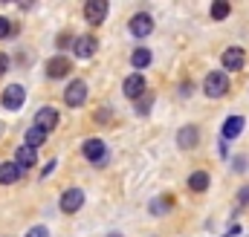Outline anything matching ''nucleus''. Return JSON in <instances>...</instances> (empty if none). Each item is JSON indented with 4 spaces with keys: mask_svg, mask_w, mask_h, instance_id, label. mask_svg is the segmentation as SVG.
<instances>
[{
    "mask_svg": "<svg viewBox=\"0 0 249 237\" xmlns=\"http://www.w3.org/2000/svg\"><path fill=\"white\" fill-rule=\"evenodd\" d=\"M203 93H206L209 99H223V96L229 93V75H226L223 69L209 72L206 81H203Z\"/></svg>",
    "mask_w": 249,
    "mask_h": 237,
    "instance_id": "1",
    "label": "nucleus"
},
{
    "mask_svg": "<svg viewBox=\"0 0 249 237\" xmlns=\"http://www.w3.org/2000/svg\"><path fill=\"white\" fill-rule=\"evenodd\" d=\"M107 12H110L107 0H87V3H84V20H87L90 26H102L105 17H107Z\"/></svg>",
    "mask_w": 249,
    "mask_h": 237,
    "instance_id": "2",
    "label": "nucleus"
},
{
    "mask_svg": "<svg viewBox=\"0 0 249 237\" xmlns=\"http://www.w3.org/2000/svg\"><path fill=\"white\" fill-rule=\"evenodd\" d=\"M87 102V84L81 81V78H75L67 90H64V104L67 107H81Z\"/></svg>",
    "mask_w": 249,
    "mask_h": 237,
    "instance_id": "3",
    "label": "nucleus"
},
{
    "mask_svg": "<svg viewBox=\"0 0 249 237\" xmlns=\"http://www.w3.org/2000/svg\"><path fill=\"white\" fill-rule=\"evenodd\" d=\"M23 102H26V90H23L20 84H9V87L3 90L0 104H3L6 110H20V107H23Z\"/></svg>",
    "mask_w": 249,
    "mask_h": 237,
    "instance_id": "4",
    "label": "nucleus"
},
{
    "mask_svg": "<svg viewBox=\"0 0 249 237\" xmlns=\"http://www.w3.org/2000/svg\"><path fill=\"white\" fill-rule=\"evenodd\" d=\"M127 29H130V35H136V38H148V35L154 32V17H151L148 12H139V15L130 17Z\"/></svg>",
    "mask_w": 249,
    "mask_h": 237,
    "instance_id": "5",
    "label": "nucleus"
},
{
    "mask_svg": "<svg viewBox=\"0 0 249 237\" xmlns=\"http://www.w3.org/2000/svg\"><path fill=\"white\" fill-rule=\"evenodd\" d=\"M81 151H84V156H87L93 165H105V159H107V148H105L102 139H87Z\"/></svg>",
    "mask_w": 249,
    "mask_h": 237,
    "instance_id": "6",
    "label": "nucleus"
},
{
    "mask_svg": "<svg viewBox=\"0 0 249 237\" xmlns=\"http://www.w3.org/2000/svg\"><path fill=\"white\" fill-rule=\"evenodd\" d=\"M223 69H229V72H238V69H244V64H247V52L241 50V47H229V50H223Z\"/></svg>",
    "mask_w": 249,
    "mask_h": 237,
    "instance_id": "7",
    "label": "nucleus"
},
{
    "mask_svg": "<svg viewBox=\"0 0 249 237\" xmlns=\"http://www.w3.org/2000/svg\"><path fill=\"white\" fill-rule=\"evenodd\" d=\"M81 205H84V191L81 188H70V191L61 194V211L64 214H75Z\"/></svg>",
    "mask_w": 249,
    "mask_h": 237,
    "instance_id": "8",
    "label": "nucleus"
},
{
    "mask_svg": "<svg viewBox=\"0 0 249 237\" xmlns=\"http://www.w3.org/2000/svg\"><path fill=\"white\" fill-rule=\"evenodd\" d=\"M58 116H61V113H58L55 107H41L38 116H35V127L44 130V133H50V130L58 127Z\"/></svg>",
    "mask_w": 249,
    "mask_h": 237,
    "instance_id": "9",
    "label": "nucleus"
},
{
    "mask_svg": "<svg viewBox=\"0 0 249 237\" xmlns=\"http://www.w3.org/2000/svg\"><path fill=\"white\" fill-rule=\"evenodd\" d=\"M96 47H99V41H96L93 35H78V38L72 41V52H75L78 58H90V55L96 52Z\"/></svg>",
    "mask_w": 249,
    "mask_h": 237,
    "instance_id": "10",
    "label": "nucleus"
},
{
    "mask_svg": "<svg viewBox=\"0 0 249 237\" xmlns=\"http://www.w3.org/2000/svg\"><path fill=\"white\" fill-rule=\"evenodd\" d=\"M122 90H124V96L127 99H139L142 93H145V78H142V72H133V75H127L124 78V84H122Z\"/></svg>",
    "mask_w": 249,
    "mask_h": 237,
    "instance_id": "11",
    "label": "nucleus"
},
{
    "mask_svg": "<svg viewBox=\"0 0 249 237\" xmlns=\"http://www.w3.org/2000/svg\"><path fill=\"white\" fill-rule=\"evenodd\" d=\"M244 116H229L226 121H223V130H220V136L226 139V142H232V139H238L241 136V130H244Z\"/></svg>",
    "mask_w": 249,
    "mask_h": 237,
    "instance_id": "12",
    "label": "nucleus"
},
{
    "mask_svg": "<svg viewBox=\"0 0 249 237\" xmlns=\"http://www.w3.org/2000/svg\"><path fill=\"white\" fill-rule=\"evenodd\" d=\"M70 69H72V64H70V58H53L47 61V75L50 78H64V75H70Z\"/></svg>",
    "mask_w": 249,
    "mask_h": 237,
    "instance_id": "13",
    "label": "nucleus"
},
{
    "mask_svg": "<svg viewBox=\"0 0 249 237\" xmlns=\"http://www.w3.org/2000/svg\"><path fill=\"white\" fill-rule=\"evenodd\" d=\"M197 142H200V130L197 127H180V133H177V145L183 148V151H188V148H197Z\"/></svg>",
    "mask_w": 249,
    "mask_h": 237,
    "instance_id": "14",
    "label": "nucleus"
},
{
    "mask_svg": "<svg viewBox=\"0 0 249 237\" xmlns=\"http://www.w3.org/2000/svg\"><path fill=\"white\" fill-rule=\"evenodd\" d=\"M35 162H38V153L32 151V148H18V153H15V165L23 171V168H35Z\"/></svg>",
    "mask_w": 249,
    "mask_h": 237,
    "instance_id": "15",
    "label": "nucleus"
},
{
    "mask_svg": "<svg viewBox=\"0 0 249 237\" xmlns=\"http://www.w3.org/2000/svg\"><path fill=\"white\" fill-rule=\"evenodd\" d=\"M18 177H20V168L15 162H3L0 165V185H12V182H18Z\"/></svg>",
    "mask_w": 249,
    "mask_h": 237,
    "instance_id": "16",
    "label": "nucleus"
},
{
    "mask_svg": "<svg viewBox=\"0 0 249 237\" xmlns=\"http://www.w3.org/2000/svg\"><path fill=\"white\" fill-rule=\"evenodd\" d=\"M151 61H154V55H151V50H148V47H136V50H133V55H130V64H133L136 69H145Z\"/></svg>",
    "mask_w": 249,
    "mask_h": 237,
    "instance_id": "17",
    "label": "nucleus"
},
{
    "mask_svg": "<svg viewBox=\"0 0 249 237\" xmlns=\"http://www.w3.org/2000/svg\"><path fill=\"white\" fill-rule=\"evenodd\" d=\"M209 182H212V179H209L206 171H194V174L188 177V188H191V191H197V194H203V191L209 188Z\"/></svg>",
    "mask_w": 249,
    "mask_h": 237,
    "instance_id": "18",
    "label": "nucleus"
},
{
    "mask_svg": "<svg viewBox=\"0 0 249 237\" xmlns=\"http://www.w3.org/2000/svg\"><path fill=\"white\" fill-rule=\"evenodd\" d=\"M44 142H47V133H44V130H38V127L32 124V127L26 130V148H32V151H38V148H41Z\"/></svg>",
    "mask_w": 249,
    "mask_h": 237,
    "instance_id": "19",
    "label": "nucleus"
},
{
    "mask_svg": "<svg viewBox=\"0 0 249 237\" xmlns=\"http://www.w3.org/2000/svg\"><path fill=\"white\" fill-rule=\"evenodd\" d=\"M151 107H154V96H151V93H142V96L136 99V113H139V116H148Z\"/></svg>",
    "mask_w": 249,
    "mask_h": 237,
    "instance_id": "20",
    "label": "nucleus"
},
{
    "mask_svg": "<svg viewBox=\"0 0 249 237\" xmlns=\"http://www.w3.org/2000/svg\"><path fill=\"white\" fill-rule=\"evenodd\" d=\"M168 205H174V197H160V200H154V203H151V214L162 217V214L168 211Z\"/></svg>",
    "mask_w": 249,
    "mask_h": 237,
    "instance_id": "21",
    "label": "nucleus"
},
{
    "mask_svg": "<svg viewBox=\"0 0 249 237\" xmlns=\"http://www.w3.org/2000/svg\"><path fill=\"white\" fill-rule=\"evenodd\" d=\"M229 3H223V0H217V3H212V17L214 20H223V17H229Z\"/></svg>",
    "mask_w": 249,
    "mask_h": 237,
    "instance_id": "22",
    "label": "nucleus"
},
{
    "mask_svg": "<svg viewBox=\"0 0 249 237\" xmlns=\"http://www.w3.org/2000/svg\"><path fill=\"white\" fill-rule=\"evenodd\" d=\"M26 237H50V229H47V226H32V229L26 232Z\"/></svg>",
    "mask_w": 249,
    "mask_h": 237,
    "instance_id": "23",
    "label": "nucleus"
},
{
    "mask_svg": "<svg viewBox=\"0 0 249 237\" xmlns=\"http://www.w3.org/2000/svg\"><path fill=\"white\" fill-rule=\"evenodd\" d=\"M12 35V23L6 17H0V38H9Z\"/></svg>",
    "mask_w": 249,
    "mask_h": 237,
    "instance_id": "24",
    "label": "nucleus"
},
{
    "mask_svg": "<svg viewBox=\"0 0 249 237\" xmlns=\"http://www.w3.org/2000/svg\"><path fill=\"white\" fill-rule=\"evenodd\" d=\"M6 69H9V55H3V52H0V75H3Z\"/></svg>",
    "mask_w": 249,
    "mask_h": 237,
    "instance_id": "25",
    "label": "nucleus"
},
{
    "mask_svg": "<svg viewBox=\"0 0 249 237\" xmlns=\"http://www.w3.org/2000/svg\"><path fill=\"white\" fill-rule=\"evenodd\" d=\"M238 203H241V205H247L249 203V188H244V191L238 194Z\"/></svg>",
    "mask_w": 249,
    "mask_h": 237,
    "instance_id": "26",
    "label": "nucleus"
},
{
    "mask_svg": "<svg viewBox=\"0 0 249 237\" xmlns=\"http://www.w3.org/2000/svg\"><path fill=\"white\" fill-rule=\"evenodd\" d=\"M53 171H55V159H53V162H50V165H47V168H44V174H41V177H50V174H53Z\"/></svg>",
    "mask_w": 249,
    "mask_h": 237,
    "instance_id": "27",
    "label": "nucleus"
},
{
    "mask_svg": "<svg viewBox=\"0 0 249 237\" xmlns=\"http://www.w3.org/2000/svg\"><path fill=\"white\" fill-rule=\"evenodd\" d=\"M96 121H107V110H99L96 113Z\"/></svg>",
    "mask_w": 249,
    "mask_h": 237,
    "instance_id": "28",
    "label": "nucleus"
},
{
    "mask_svg": "<svg viewBox=\"0 0 249 237\" xmlns=\"http://www.w3.org/2000/svg\"><path fill=\"white\" fill-rule=\"evenodd\" d=\"M107 237H122V235H119V232H110V235H107Z\"/></svg>",
    "mask_w": 249,
    "mask_h": 237,
    "instance_id": "29",
    "label": "nucleus"
}]
</instances>
